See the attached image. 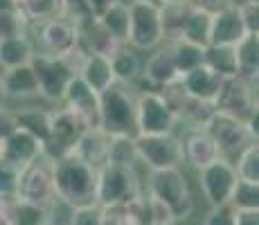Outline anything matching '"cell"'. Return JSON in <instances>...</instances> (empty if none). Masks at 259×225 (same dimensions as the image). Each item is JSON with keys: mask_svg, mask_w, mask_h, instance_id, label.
I'll return each instance as SVG.
<instances>
[{"mask_svg": "<svg viewBox=\"0 0 259 225\" xmlns=\"http://www.w3.org/2000/svg\"><path fill=\"white\" fill-rule=\"evenodd\" d=\"M97 171L99 169L83 162L77 153H68V156L54 160L52 183H54V196H57V201L70 209L95 203Z\"/></svg>", "mask_w": 259, "mask_h": 225, "instance_id": "1", "label": "cell"}, {"mask_svg": "<svg viewBox=\"0 0 259 225\" xmlns=\"http://www.w3.org/2000/svg\"><path fill=\"white\" fill-rule=\"evenodd\" d=\"M136 102L131 83L115 81L99 95V128L108 135H136Z\"/></svg>", "mask_w": 259, "mask_h": 225, "instance_id": "2", "label": "cell"}, {"mask_svg": "<svg viewBox=\"0 0 259 225\" xmlns=\"http://www.w3.org/2000/svg\"><path fill=\"white\" fill-rule=\"evenodd\" d=\"M147 194L156 201H160L174 218L185 221L194 212V198L189 192L187 178L181 169H160V171H149L147 178Z\"/></svg>", "mask_w": 259, "mask_h": 225, "instance_id": "3", "label": "cell"}, {"mask_svg": "<svg viewBox=\"0 0 259 225\" xmlns=\"http://www.w3.org/2000/svg\"><path fill=\"white\" fill-rule=\"evenodd\" d=\"M86 122L79 115H74L70 108L61 106L57 111H50V135L41 144V156L54 162V160L74 153L79 138L86 133Z\"/></svg>", "mask_w": 259, "mask_h": 225, "instance_id": "4", "label": "cell"}, {"mask_svg": "<svg viewBox=\"0 0 259 225\" xmlns=\"http://www.w3.org/2000/svg\"><path fill=\"white\" fill-rule=\"evenodd\" d=\"M144 192L142 180L136 169L104 164L97 171V189H95V203L99 207L104 205L128 203Z\"/></svg>", "mask_w": 259, "mask_h": 225, "instance_id": "5", "label": "cell"}, {"mask_svg": "<svg viewBox=\"0 0 259 225\" xmlns=\"http://www.w3.org/2000/svg\"><path fill=\"white\" fill-rule=\"evenodd\" d=\"M165 43L160 25V7L149 3H128V36L126 45L136 52H151Z\"/></svg>", "mask_w": 259, "mask_h": 225, "instance_id": "6", "label": "cell"}, {"mask_svg": "<svg viewBox=\"0 0 259 225\" xmlns=\"http://www.w3.org/2000/svg\"><path fill=\"white\" fill-rule=\"evenodd\" d=\"M136 147H138V160L149 171L181 169L185 164V160H183V144L176 133L136 135Z\"/></svg>", "mask_w": 259, "mask_h": 225, "instance_id": "7", "label": "cell"}, {"mask_svg": "<svg viewBox=\"0 0 259 225\" xmlns=\"http://www.w3.org/2000/svg\"><path fill=\"white\" fill-rule=\"evenodd\" d=\"M178 126V117L171 113L167 102L156 88L138 93L136 102V135H162L174 133Z\"/></svg>", "mask_w": 259, "mask_h": 225, "instance_id": "8", "label": "cell"}, {"mask_svg": "<svg viewBox=\"0 0 259 225\" xmlns=\"http://www.w3.org/2000/svg\"><path fill=\"white\" fill-rule=\"evenodd\" d=\"M214 111L230 115V117L246 124L259 111L257 83H250L241 77H226L219 88L217 99H214Z\"/></svg>", "mask_w": 259, "mask_h": 225, "instance_id": "9", "label": "cell"}, {"mask_svg": "<svg viewBox=\"0 0 259 225\" xmlns=\"http://www.w3.org/2000/svg\"><path fill=\"white\" fill-rule=\"evenodd\" d=\"M16 196L27 203L43 205V207H54L57 196H54V183H52V162L46 158H36L27 167L21 169L18 176Z\"/></svg>", "mask_w": 259, "mask_h": 225, "instance_id": "10", "label": "cell"}, {"mask_svg": "<svg viewBox=\"0 0 259 225\" xmlns=\"http://www.w3.org/2000/svg\"><path fill=\"white\" fill-rule=\"evenodd\" d=\"M29 63H32L34 74H36L38 95H41L43 99H48V102H61L68 83L72 81V77H77L74 70L68 66L66 59L34 52Z\"/></svg>", "mask_w": 259, "mask_h": 225, "instance_id": "11", "label": "cell"}, {"mask_svg": "<svg viewBox=\"0 0 259 225\" xmlns=\"http://www.w3.org/2000/svg\"><path fill=\"white\" fill-rule=\"evenodd\" d=\"M203 128H205V131L212 135L214 142H217L221 158L230 160V162H235V158L248 147V144L257 142L243 122L230 117V115L217 113V111H214V115L207 119V124Z\"/></svg>", "mask_w": 259, "mask_h": 225, "instance_id": "12", "label": "cell"}, {"mask_svg": "<svg viewBox=\"0 0 259 225\" xmlns=\"http://www.w3.org/2000/svg\"><path fill=\"white\" fill-rule=\"evenodd\" d=\"M38 43H41V54L48 57H68L74 48H79V25L68 16H59L52 21L41 23L38 29Z\"/></svg>", "mask_w": 259, "mask_h": 225, "instance_id": "13", "label": "cell"}, {"mask_svg": "<svg viewBox=\"0 0 259 225\" xmlns=\"http://www.w3.org/2000/svg\"><path fill=\"white\" fill-rule=\"evenodd\" d=\"M237 180L239 178L235 164L226 158H219L217 162L207 164L205 169L198 171V185H201V192L205 196V201L210 203V207L230 201V194L235 189Z\"/></svg>", "mask_w": 259, "mask_h": 225, "instance_id": "14", "label": "cell"}, {"mask_svg": "<svg viewBox=\"0 0 259 225\" xmlns=\"http://www.w3.org/2000/svg\"><path fill=\"white\" fill-rule=\"evenodd\" d=\"M61 102L74 115H79L88 128L99 126V93H95L81 77H72Z\"/></svg>", "mask_w": 259, "mask_h": 225, "instance_id": "15", "label": "cell"}, {"mask_svg": "<svg viewBox=\"0 0 259 225\" xmlns=\"http://www.w3.org/2000/svg\"><path fill=\"white\" fill-rule=\"evenodd\" d=\"M181 144H183V160L196 171H201L207 164L217 162L221 158L217 142H214L212 135L205 128H189L181 138Z\"/></svg>", "mask_w": 259, "mask_h": 225, "instance_id": "16", "label": "cell"}, {"mask_svg": "<svg viewBox=\"0 0 259 225\" xmlns=\"http://www.w3.org/2000/svg\"><path fill=\"white\" fill-rule=\"evenodd\" d=\"M151 57L147 59V63L142 66V77L149 81L151 88H165L169 83L178 81L181 72L176 68L174 61V52H171V43H162L156 50H151Z\"/></svg>", "mask_w": 259, "mask_h": 225, "instance_id": "17", "label": "cell"}, {"mask_svg": "<svg viewBox=\"0 0 259 225\" xmlns=\"http://www.w3.org/2000/svg\"><path fill=\"white\" fill-rule=\"evenodd\" d=\"M0 158L12 162L14 167L23 169L36 158H41V142L36 138H32L27 131L18 128L7 140L0 142Z\"/></svg>", "mask_w": 259, "mask_h": 225, "instance_id": "18", "label": "cell"}, {"mask_svg": "<svg viewBox=\"0 0 259 225\" xmlns=\"http://www.w3.org/2000/svg\"><path fill=\"white\" fill-rule=\"evenodd\" d=\"M243 36H246V29H243L241 16H239L237 3L212 14L210 45H235Z\"/></svg>", "mask_w": 259, "mask_h": 225, "instance_id": "19", "label": "cell"}, {"mask_svg": "<svg viewBox=\"0 0 259 225\" xmlns=\"http://www.w3.org/2000/svg\"><path fill=\"white\" fill-rule=\"evenodd\" d=\"M183 88L187 90L189 97L198 99V102H210L214 104L219 95V88L223 83V77L219 72H214L212 68H207L205 63H201L198 68L189 70L181 77Z\"/></svg>", "mask_w": 259, "mask_h": 225, "instance_id": "20", "label": "cell"}, {"mask_svg": "<svg viewBox=\"0 0 259 225\" xmlns=\"http://www.w3.org/2000/svg\"><path fill=\"white\" fill-rule=\"evenodd\" d=\"M0 77H3V90H5V97L7 99L38 97V81H36L32 63L9 68V70H5Z\"/></svg>", "mask_w": 259, "mask_h": 225, "instance_id": "21", "label": "cell"}, {"mask_svg": "<svg viewBox=\"0 0 259 225\" xmlns=\"http://www.w3.org/2000/svg\"><path fill=\"white\" fill-rule=\"evenodd\" d=\"M108 144H111V135L106 131H102L99 126L86 128V133L79 138L77 147H74V153L91 167L102 169L108 158Z\"/></svg>", "mask_w": 259, "mask_h": 225, "instance_id": "22", "label": "cell"}, {"mask_svg": "<svg viewBox=\"0 0 259 225\" xmlns=\"http://www.w3.org/2000/svg\"><path fill=\"white\" fill-rule=\"evenodd\" d=\"M77 77H81L83 81L99 95H102L108 86L115 83V74H113V68H111V59L102 57V54H88Z\"/></svg>", "mask_w": 259, "mask_h": 225, "instance_id": "23", "label": "cell"}, {"mask_svg": "<svg viewBox=\"0 0 259 225\" xmlns=\"http://www.w3.org/2000/svg\"><path fill=\"white\" fill-rule=\"evenodd\" d=\"M237 54V77L257 83L259 74V34H246L241 41L235 43Z\"/></svg>", "mask_w": 259, "mask_h": 225, "instance_id": "24", "label": "cell"}, {"mask_svg": "<svg viewBox=\"0 0 259 225\" xmlns=\"http://www.w3.org/2000/svg\"><path fill=\"white\" fill-rule=\"evenodd\" d=\"M14 7L27 23H36V25L59 16H66L63 0H14Z\"/></svg>", "mask_w": 259, "mask_h": 225, "instance_id": "25", "label": "cell"}, {"mask_svg": "<svg viewBox=\"0 0 259 225\" xmlns=\"http://www.w3.org/2000/svg\"><path fill=\"white\" fill-rule=\"evenodd\" d=\"M142 57L128 45H119V50L111 57V68L115 74V81L119 83H133L142 77Z\"/></svg>", "mask_w": 259, "mask_h": 225, "instance_id": "26", "label": "cell"}, {"mask_svg": "<svg viewBox=\"0 0 259 225\" xmlns=\"http://www.w3.org/2000/svg\"><path fill=\"white\" fill-rule=\"evenodd\" d=\"M189 7H192V5H189ZM210 29H212V14L205 12V9L192 7L187 14L185 25H183L181 38L205 48V45H210Z\"/></svg>", "mask_w": 259, "mask_h": 225, "instance_id": "27", "label": "cell"}, {"mask_svg": "<svg viewBox=\"0 0 259 225\" xmlns=\"http://www.w3.org/2000/svg\"><path fill=\"white\" fill-rule=\"evenodd\" d=\"M14 115H16L18 128L27 131L41 144L48 140V135H50V111L38 108V106H25V108H16Z\"/></svg>", "mask_w": 259, "mask_h": 225, "instance_id": "28", "label": "cell"}, {"mask_svg": "<svg viewBox=\"0 0 259 225\" xmlns=\"http://www.w3.org/2000/svg\"><path fill=\"white\" fill-rule=\"evenodd\" d=\"M203 63L219 72L223 79L226 77H237V54L235 45H205L203 50Z\"/></svg>", "mask_w": 259, "mask_h": 225, "instance_id": "29", "label": "cell"}, {"mask_svg": "<svg viewBox=\"0 0 259 225\" xmlns=\"http://www.w3.org/2000/svg\"><path fill=\"white\" fill-rule=\"evenodd\" d=\"M99 21L104 29L115 38L117 43L126 45V36H128V5L124 0L111 5L106 12H102L99 16H95Z\"/></svg>", "mask_w": 259, "mask_h": 225, "instance_id": "30", "label": "cell"}, {"mask_svg": "<svg viewBox=\"0 0 259 225\" xmlns=\"http://www.w3.org/2000/svg\"><path fill=\"white\" fill-rule=\"evenodd\" d=\"M189 3H162L160 5V25L165 34V43L178 41L183 34V25L187 21Z\"/></svg>", "mask_w": 259, "mask_h": 225, "instance_id": "31", "label": "cell"}, {"mask_svg": "<svg viewBox=\"0 0 259 225\" xmlns=\"http://www.w3.org/2000/svg\"><path fill=\"white\" fill-rule=\"evenodd\" d=\"M138 147H136V135H111V144H108V158L106 164H115V167H138Z\"/></svg>", "mask_w": 259, "mask_h": 225, "instance_id": "32", "label": "cell"}, {"mask_svg": "<svg viewBox=\"0 0 259 225\" xmlns=\"http://www.w3.org/2000/svg\"><path fill=\"white\" fill-rule=\"evenodd\" d=\"M32 57H34V48L27 36H16V38L0 41V66L5 70L25 66V63L32 61Z\"/></svg>", "mask_w": 259, "mask_h": 225, "instance_id": "33", "label": "cell"}, {"mask_svg": "<svg viewBox=\"0 0 259 225\" xmlns=\"http://www.w3.org/2000/svg\"><path fill=\"white\" fill-rule=\"evenodd\" d=\"M52 221V207H43V205L27 203L16 196L12 209V218L9 225H50Z\"/></svg>", "mask_w": 259, "mask_h": 225, "instance_id": "34", "label": "cell"}, {"mask_svg": "<svg viewBox=\"0 0 259 225\" xmlns=\"http://www.w3.org/2000/svg\"><path fill=\"white\" fill-rule=\"evenodd\" d=\"M203 50L201 45H194L189 41H183V38H178V41H171V52H174V61H176V68L178 72H181V77L189 70L198 68L203 63Z\"/></svg>", "mask_w": 259, "mask_h": 225, "instance_id": "35", "label": "cell"}, {"mask_svg": "<svg viewBox=\"0 0 259 225\" xmlns=\"http://www.w3.org/2000/svg\"><path fill=\"white\" fill-rule=\"evenodd\" d=\"M235 171L239 180L259 185V144L252 142L235 158Z\"/></svg>", "mask_w": 259, "mask_h": 225, "instance_id": "36", "label": "cell"}, {"mask_svg": "<svg viewBox=\"0 0 259 225\" xmlns=\"http://www.w3.org/2000/svg\"><path fill=\"white\" fill-rule=\"evenodd\" d=\"M228 203L235 209H259V185L237 180Z\"/></svg>", "mask_w": 259, "mask_h": 225, "instance_id": "37", "label": "cell"}, {"mask_svg": "<svg viewBox=\"0 0 259 225\" xmlns=\"http://www.w3.org/2000/svg\"><path fill=\"white\" fill-rule=\"evenodd\" d=\"M25 27H27V21L16 9H3L0 12V41L25 36Z\"/></svg>", "mask_w": 259, "mask_h": 225, "instance_id": "38", "label": "cell"}, {"mask_svg": "<svg viewBox=\"0 0 259 225\" xmlns=\"http://www.w3.org/2000/svg\"><path fill=\"white\" fill-rule=\"evenodd\" d=\"M21 169L0 158V196H16Z\"/></svg>", "mask_w": 259, "mask_h": 225, "instance_id": "39", "label": "cell"}, {"mask_svg": "<svg viewBox=\"0 0 259 225\" xmlns=\"http://www.w3.org/2000/svg\"><path fill=\"white\" fill-rule=\"evenodd\" d=\"M68 225H102V207L97 203L81 205L70 209V223Z\"/></svg>", "mask_w": 259, "mask_h": 225, "instance_id": "40", "label": "cell"}, {"mask_svg": "<svg viewBox=\"0 0 259 225\" xmlns=\"http://www.w3.org/2000/svg\"><path fill=\"white\" fill-rule=\"evenodd\" d=\"M102 225H136V223H133V216L128 212V205L117 203L102 207Z\"/></svg>", "mask_w": 259, "mask_h": 225, "instance_id": "41", "label": "cell"}, {"mask_svg": "<svg viewBox=\"0 0 259 225\" xmlns=\"http://www.w3.org/2000/svg\"><path fill=\"white\" fill-rule=\"evenodd\" d=\"M203 225H237V209L230 203L214 205L203 218Z\"/></svg>", "mask_w": 259, "mask_h": 225, "instance_id": "42", "label": "cell"}, {"mask_svg": "<svg viewBox=\"0 0 259 225\" xmlns=\"http://www.w3.org/2000/svg\"><path fill=\"white\" fill-rule=\"evenodd\" d=\"M239 16H241L246 34H259V3L257 0H243L237 3Z\"/></svg>", "mask_w": 259, "mask_h": 225, "instance_id": "43", "label": "cell"}, {"mask_svg": "<svg viewBox=\"0 0 259 225\" xmlns=\"http://www.w3.org/2000/svg\"><path fill=\"white\" fill-rule=\"evenodd\" d=\"M14 131H18V124H16V115L9 108L0 106V142L7 140Z\"/></svg>", "mask_w": 259, "mask_h": 225, "instance_id": "44", "label": "cell"}, {"mask_svg": "<svg viewBox=\"0 0 259 225\" xmlns=\"http://www.w3.org/2000/svg\"><path fill=\"white\" fill-rule=\"evenodd\" d=\"M63 5H66V16L72 18L74 23L83 21V18H91V12H88L83 0H63Z\"/></svg>", "mask_w": 259, "mask_h": 225, "instance_id": "45", "label": "cell"}, {"mask_svg": "<svg viewBox=\"0 0 259 225\" xmlns=\"http://www.w3.org/2000/svg\"><path fill=\"white\" fill-rule=\"evenodd\" d=\"M192 7H198V9H205V12H219V9L228 7V5H235L237 0H187Z\"/></svg>", "mask_w": 259, "mask_h": 225, "instance_id": "46", "label": "cell"}, {"mask_svg": "<svg viewBox=\"0 0 259 225\" xmlns=\"http://www.w3.org/2000/svg\"><path fill=\"white\" fill-rule=\"evenodd\" d=\"M237 225H259V209H237Z\"/></svg>", "mask_w": 259, "mask_h": 225, "instance_id": "47", "label": "cell"}, {"mask_svg": "<svg viewBox=\"0 0 259 225\" xmlns=\"http://www.w3.org/2000/svg\"><path fill=\"white\" fill-rule=\"evenodd\" d=\"M88 7V12H91V16H99L102 12H106L111 5L119 3V0H83Z\"/></svg>", "mask_w": 259, "mask_h": 225, "instance_id": "48", "label": "cell"}, {"mask_svg": "<svg viewBox=\"0 0 259 225\" xmlns=\"http://www.w3.org/2000/svg\"><path fill=\"white\" fill-rule=\"evenodd\" d=\"M3 9H16L14 7V0H0V12Z\"/></svg>", "mask_w": 259, "mask_h": 225, "instance_id": "49", "label": "cell"}, {"mask_svg": "<svg viewBox=\"0 0 259 225\" xmlns=\"http://www.w3.org/2000/svg\"><path fill=\"white\" fill-rule=\"evenodd\" d=\"M5 99L7 97H5V90H3V77H0V106L5 104Z\"/></svg>", "mask_w": 259, "mask_h": 225, "instance_id": "50", "label": "cell"}, {"mask_svg": "<svg viewBox=\"0 0 259 225\" xmlns=\"http://www.w3.org/2000/svg\"><path fill=\"white\" fill-rule=\"evenodd\" d=\"M138 3H149V5H158V7H160L165 0H138Z\"/></svg>", "mask_w": 259, "mask_h": 225, "instance_id": "51", "label": "cell"}, {"mask_svg": "<svg viewBox=\"0 0 259 225\" xmlns=\"http://www.w3.org/2000/svg\"><path fill=\"white\" fill-rule=\"evenodd\" d=\"M165 3H187V0H165Z\"/></svg>", "mask_w": 259, "mask_h": 225, "instance_id": "52", "label": "cell"}, {"mask_svg": "<svg viewBox=\"0 0 259 225\" xmlns=\"http://www.w3.org/2000/svg\"><path fill=\"white\" fill-rule=\"evenodd\" d=\"M50 225H57V223H50Z\"/></svg>", "mask_w": 259, "mask_h": 225, "instance_id": "53", "label": "cell"}, {"mask_svg": "<svg viewBox=\"0 0 259 225\" xmlns=\"http://www.w3.org/2000/svg\"><path fill=\"white\" fill-rule=\"evenodd\" d=\"M0 225H3V223H0Z\"/></svg>", "mask_w": 259, "mask_h": 225, "instance_id": "54", "label": "cell"}, {"mask_svg": "<svg viewBox=\"0 0 259 225\" xmlns=\"http://www.w3.org/2000/svg\"><path fill=\"white\" fill-rule=\"evenodd\" d=\"M174 225H176V223H174Z\"/></svg>", "mask_w": 259, "mask_h": 225, "instance_id": "55", "label": "cell"}]
</instances>
